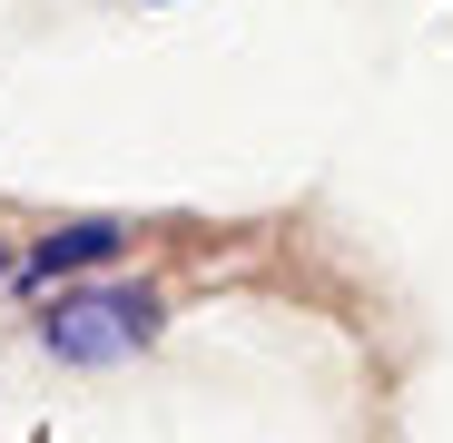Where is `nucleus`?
Wrapping results in <instances>:
<instances>
[{
  "label": "nucleus",
  "mask_w": 453,
  "mask_h": 443,
  "mask_svg": "<svg viewBox=\"0 0 453 443\" xmlns=\"http://www.w3.org/2000/svg\"><path fill=\"white\" fill-rule=\"evenodd\" d=\"M148 335H158V295L148 286H89V295H59V306L40 316V345L59 364H119Z\"/></svg>",
  "instance_id": "f257e3e1"
},
{
  "label": "nucleus",
  "mask_w": 453,
  "mask_h": 443,
  "mask_svg": "<svg viewBox=\"0 0 453 443\" xmlns=\"http://www.w3.org/2000/svg\"><path fill=\"white\" fill-rule=\"evenodd\" d=\"M128 247V227L119 217H59V227L30 247V276H69V266H109Z\"/></svg>",
  "instance_id": "f03ea898"
},
{
  "label": "nucleus",
  "mask_w": 453,
  "mask_h": 443,
  "mask_svg": "<svg viewBox=\"0 0 453 443\" xmlns=\"http://www.w3.org/2000/svg\"><path fill=\"white\" fill-rule=\"evenodd\" d=\"M0 276H11V247H0Z\"/></svg>",
  "instance_id": "7ed1b4c3"
}]
</instances>
